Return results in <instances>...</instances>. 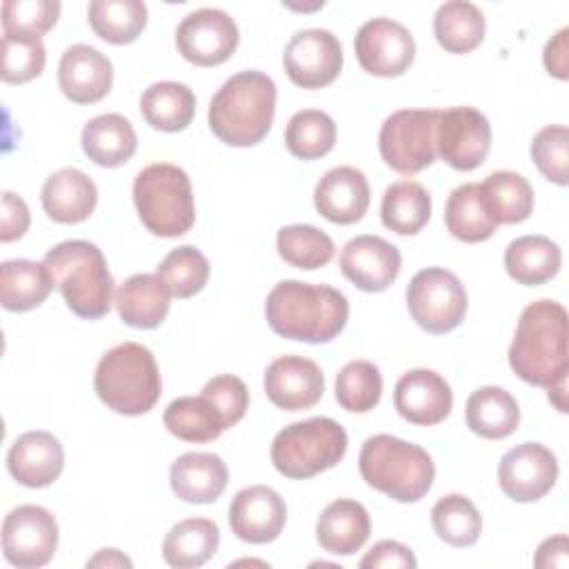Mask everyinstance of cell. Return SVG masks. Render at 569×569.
Segmentation results:
<instances>
[{"label":"cell","mask_w":569,"mask_h":569,"mask_svg":"<svg viewBox=\"0 0 569 569\" xmlns=\"http://www.w3.org/2000/svg\"><path fill=\"white\" fill-rule=\"evenodd\" d=\"M111 60L89 44H71L58 64V84L64 98L76 104H91L111 91Z\"/></svg>","instance_id":"cell-22"},{"label":"cell","mask_w":569,"mask_h":569,"mask_svg":"<svg viewBox=\"0 0 569 569\" xmlns=\"http://www.w3.org/2000/svg\"><path fill=\"white\" fill-rule=\"evenodd\" d=\"M284 144L300 160H318L336 144V122L320 109H302L289 118Z\"/></svg>","instance_id":"cell-40"},{"label":"cell","mask_w":569,"mask_h":569,"mask_svg":"<svg viewBox=\"0 0 569 569\" xmlns=\"http://www.w3.org/2000/svg\"><path fill=\"white\" fill-rule=\"evenodd\" d=\"M569 29L562 27L547 44H545V53H542V62H545V69L558 78V80H567L569 76Z\"/></svg>","instance_id":"cell-51"},{"label":"cell","mask_w":569,"mask_h":569,"mask_svg":"<svg viewBox=\"0 0 569 569\" xmlns=\"http://www.w3.org/2000/svg\"><path fill=\"white\" fill-rule=\"evenodd\" d=\"M407 307L420 329L442 336L465 320L467 289L453 271L427 267L409 280Z\"/></svg>","instance_id":"cell-10"},{"label":"cell","mask_w":569,"mask_h":569,"mask_svg":"<svg viewBox=\"0 0 569 569\" xmlns=\"http://www.w3.org/2000/svg\"><path fill=\"white\" fill-rule=\"evenodd\" d=\"M280 258L298 269H320L333 258V240L313 224H287L276 236Z\"/></svg>","instance_id":"cell-42"},{"label":"cell","mask_w":569,"mask_h":569,"mask_svg":"<svg viewBox=\"0 0 569 569\" xmlns=\"http://www.w3.org/2000/svg\"><path fill=\"white\" fill-rule=\"evenodd\" d=\"M47 62V49L38 36L2 33L0 78L9 84H24L38 78Z\"/></svg>","instance_id":"cell-45"},{"label":"cell","mask_w":569,"mask_h":569,"mask_svg":"<svg viewBox=\"0 0 569 569\" xmlns=\"http://www.w3.org/2000/svg\"><path fill=\"white\" fill-rule=\"evenodd\" d=\"M287 522V505L280 493L264 485L240 489L229 505L231 531L251 545L276 540Z\"/></svg>","instance_id":"cell-18"},{"label":"cell","mask_w":569,"mask_h":569,"mask_svg":"<svg viewBox=\"0 0 569 569\" xmlns=\"http://www.w3.org/2000/svg\"><path fill=\"white\" fill-rule=\"evenodd\" d=\"M264 313L278 336L320 345L333 340L345 329L349 302L345 293L329 284L282 280L269 291Z\"/></svg>","instance_id":"cell-1"},{"label":"cell","mask_w":569,"mask_h":569,"mask_svg":"<svg viewBox=\"0 0 569 569\" xmlns=\"http://www.w3.org/2000/svg\"><path fill=\"white\" fill-rule=\"evenodd\" d=\"M82 151L98 167H120L136 153L138 138L131 122L120 113H102L91 118L80 136Z\"/></svg>","instance_id":"cell-28"},{"label":"cell","mask_w":569,"mask_h":569,"mask_svg":"<svg viewBox=\"0 0 569 569\" xmlns=\"http://www.w3.org/2000/svg\"><path fill=\"white\" fill-rule=\"evenodd\" d=\"M53 282L44 262L4 260L0 264V302L7 311H29L40 307L51 293Z\"/></svg>","instance_id":"cell-33"},{"label":"cell","mask_w":569,"mask_h":569,"mask_svg":"<svg viewBox=\"0 0 569 569\" xmlns=\"http://www.w3.org/2000/svg\"><path fill=\"white\" fill-rule=\"evenodd\" d=\"M565 396H567V382H558V385L549 387V400L556 405V409H558L560 413L567 411V400H565Z\"/></svg>","instance_id":"cell-54"},{"label":"cell","mask_w":569,"mask_h":569,"mask_svg":"<svg viewBox=\"0 0 569 569\" xmlns=\"http://www.w3.org/2000/svg\"><path fill=\"white\" fill-rule=\"evenodd\" d=\"M438 156L458 171L480 167L491 149V124L473 107H451L440 111L436 133Z\"/></svg>","instance_id":"cell-14"},{"label":"cell","mask_w":569,"mask_h":569,"mask_svg":"<svg viewBox=\"0 0 569 569\" xmlns=\"http://www.w3.org/2000/svg\"><path fill=\"white\" fill-rule=\"evenodd\" d=\"M133 202L142 224L160 238H178L196 222L191 180L169 162L149 164L136 176Z\"/></svg>","instance_id":"cell-7"},{"label":"cell","mask_w":569,"mask_h":569,"mask_svg":"<svg viewBox=\"0 0 569 569\" xmlns=\"http://www.w3.org/2000/svg\"><path fill=\"white\" fill-rule=\"evenodd\" d=\"M369 182L356 167L329 169L313 189L316 211L333 224H353L369 209Z\"/></svg>","instance_id":"cell-23"},{"label":"cell","mask_w":569,"mask_h":569,"mask_svg":"<svg viewBox=\"0 0 569 569\" xmlns=\"http://www.w3.org/2000/svg\"><path fill=\"white\" fill-rule=\"evenodd\" d=\"M567 551H569V540L565 533H558L553 538H547L545 542H540L533 565L540 569H549V567H567Z\"/></svg>","instance_id":"cell-52"},{"label":"cell","mask_w":569,"mask_h":569,"mask_svg":"<svg viewBox=\"0 0 569 569\" xmlns=\"http://www.w3.org/2000/svg\"><path fill=\"white\" fill-rule=\"evenodd\" d=\"M220 545V529L209 518H187L169 529L162 540V556L169 567L193 569L204 565Z\"/></svg>","instance_id":"cell-32"},{"label":"cell","mask_w":569,"mask_h":569,"mask_svg":"<svg viewBox=\"0 0 569 569\" xmlns=\"http://www.w3.org/2000/svg\"><path fill=\"white\" fill-rule=\"evenodd\" d=\"M371 533L369 511L349 498H338L325 507L316 522L318 545L333 556L356 553Z\"/></svg>","instance_id":"cell-27"},{"label":"cell","mask_w":569,"mask_h":569,"mask_svg":"<svg viewBox=\"0 0 569 569\" xmlns=\"http://www.w3.org/2000/svg\"><path fill=\"white\" fill-rule=\"evenodd\" d=\"M431 525L438 538L451 547H471L482 531L476 505L462 493L442 496L431 509Z\"/></svg>","instance_id":"cell-41"},{"label":"cell","mask_w":569,"mask_h":569,"mask_svg":"<svg viewBox=\"0 0 569 569\" xmlns=\"http://www.w3.org/2000/svg\"><path fill=\"white\" fill-rule=\"evenodd\" d=\"M87 567H127V569H131L133 562L118 549H100L93 558L87 560Z\"/></svg>","instance_id":"cell-53"},{"label":"cell","mask_w":569,"mask_h":569,"mask_svg":"<svg viewBox=\"0 0 569 569\" xmlns=\"http://www.w3.org/2000/svg\"><path fill=\"white\" fill-rule=\"evenodd\" d=\"M531 160L538 171L558 187L569 182V131L565 124H547L531 140Z\"/></svg>","instance_id":"cell-46"},{"label":"cell","mask_w":569,"mask_h":569,"mask_svg":"<svg viewBox=\"0 0 569 569\" xmlns=\"http://www.w3.org/2000/svg\"><path fill=\"white\" fill-rule=\"evenodd\" d=\"M353 49L360 67L378 78L402 76L416 58L411 31L391 18L367 20L356 33Z\"/></svg>","instance_id":"cell-13"},{"label":"cell","mask_w":569,"mask_h":569,"mask_svg":"<svg viewBox=\"0 0 569 569\" xmlns=\"http://www.w3.org/2000/svg\"><path fill=\"white\" fill-rule=\"evenodd\" d=\"M567 309L556 300H536L518 318L509 347L513 373L533 387L567 382Z\"/></svg>","instance_id":"cell-2"},{"label":"cell","mask_w":569,"mask_h":569,"mask_svg":"<svg viewBox=\"0 0 569 569\" xmlns=\"http://www.w3.org/2000/svg\"><path fill=\"white\" fill-rule=\"evenodd\" d=\"M562 264L560 247L547 236H520L505 249V269L511 280L538 287L551 280Z\"/></svg>","instance_id":"cell-29"},{"label":"cell","mask_w":569,"mask_h":569,"mask_svg":"<svg viewBox=\"0 0 569 569\" xmlns=\"http://www.w3.org/2000/svg\"><path fill=\"white\" fill-rule=\"evenodd\" d=\"M267 398L284 411L311 409L325 393L320 367L302 356H280L264 371Z\"/></svg>","instance_id":"cell-20"},{"label":"cell","mask_w":569,"mask_h":569,"mask_svg":"<svg viewBox=\"0 0 569 569\" xmlns=\"http://www.w3.org/2000/svg\"><path fill=\"white\" fill-rule=\"evenodd\" d=\"M31 216H29V207L27 202L11 193V191H2V222H0V240L2 242H11L24 236V231L29 229Z\"/></svg>","instance_id":"cell-50"},{"label":"cell","mask_w":569,"mask_h":569,"mask_svg":"<svg viewBox=\"0 0 569 569\" xmlns=\"http://www.w3.org/2000/svg\"><path fill=\"white\" fill-rule=\"evenodd\" d=\"M382 396L380 369L369 360H351L336 376V400L351 413L371 411Z\"/></svg>","instance_id":"cell-43"},{"label":"cell","mask_w":569,"mask_h":569,"mask_svg":"<svg viewBox=\"0 0 569 569\" xmlns=\"http://www.w3.org/2000/svg\"><path fill=\"white\" fill-rule=\"evenodd\" d=\"M438 109H400L380 127V156L398 173L411 176L438 158Z\"/></svg>","instance_id":"cell-9"},{"label":"cell","mask_w":569,"mask_h":569,"mask_svg":"<svg viewBox=\"0 0 569 569\" xmlns=\"http://www.w3.org/2000/svg\"><path fill=\"white\" fill-rule=\"evenodd\" d=\"M171 291L158 273L127 278L113 296L120 320L136 329H156L169 313Z\"/></svg>","instance_id":"cell-26"},{"label":"cell","mask_w":569,"mask_h":569,"mask_svg":"<svg viewBox=\"0 0 569 569\" xmlns=\"http://www.w3.org/2000/svg\"><path fill=\"white\" fill-rule=\"evenodd\" d=\"M42 209L60 224H78L87 220L98 202L96 182L76 167H64L51 173L42 184Z\"/></svg>","instance_id":"cell-25"},{"label":"cell","mask_w":569,"mask_h":569,"mask_svg":"<svg viewBox=\"0 0 569 569\" xmlns=\"http://www.w3.org/2000/svg\"><path fill=\"white\" fill-rule=\"evenodd\" d=\"M485 207L496 224H516L533 211V189L516 171H493L480 182Z\"/></svg>","instance_id":"cell-34"},{"label":"cell","mask_w":569,"mask_h":569,"mask_svg":"<svg viewBox=\"0 0 569 569\" xmlns=\"http://www.w3.org/2000/svg\"><path fill=\"white\" fill-rule=\"evenodd\" d=\"M433 36L449 53H469L485 38V16L469 0H449L436 9Z\"/></svg>","instance_id":"cell-36"},{"label":"cell","mask_w":569,"mask_h":569,"mask_svg":"<svg viewBox=\"0 0 569 569\" xmlns=\"http://www.w3.org/2000/svg\"><path fill=\"white\" fill-rule=\"evenodd\" d=\"M362 480L396 502H418L433 485L431 456L413 442L389 433L365 440L358 458Z\"/></svg>","instance_id":"cell-5"},{"label":"cell","mask_w":569,"mask_h":569,"mask_svg":"<svg viewBox=\"0 0 569 569\" xmlns=\"http://www.w3.org/2000/svg\"><path fill=\"white\" fill-rule=\"evenodd\" d=\"M93 387L111 411L142 416L158 402L162 380L156 358L144 345L120 342L100 358Z\"/></svg>","instance_id":"cell-6"},{"label":"cell","mask_w":569,"mask_h":569,"mask_svg":"<svg viewBox=\"0 0 569 569\" xmlns=\"http://www.w3.org/2000/svg\"><path fill=\"white\" fill-rule=\"evenodd\" d=\"M200 396H204L216 407V411L222 416L227 429L233 427L236 422H240L249 407L247 385L238 376H231V373L213 376L202 387Z\"/></svg>","instance_id":"cell-48"},{"label":"cell","mask_w":569,"mask_h":569,"mask_svg":"<svg viewBox=\"0 0 569 569\" xmlns=\"http://www.w3.org/2000/svg\"><path fill=\"white\" fill-rule=\"evenodd\" d=\"M418 562H416V556L409 547H405L402 542L398 540H380L376 542L367 553L365 558L360 560V567L367 569V567H373V569H413Z\"/></svg>","instance_id":"cell-49"},{"label":"cell","mask_w":569,"mask_h":569,"mask_svg":"<svg viewBox=\"0 0 569 569\" xmlns=\"http://www.w3.org/2000/svg\"><path fill=\"white\" fill-rule=\"evenodd\" d=\"M558 480V460L540 442H522L509 449L498 465V485L516 502L540 500Z\"/></svg>","instance_id":"cell-16"},{"label":"cell","mask_w":569,"mask_h":569,"mask_svg":"<svg viewBox=\"0 0 569 569\" xmlns=\"http://www.w3.org/2000/svg\"><path fill=\"white\" fill-rule=\"evenodd\" d=\"M87 18L104 42L129 44L147 27V4L140 0H93L89 2Z\"/></svg>","instance_id":"cell-39"},{"label":"cell","mask_w":569,"mask_h":569,"mask_svg":"<svg viewBox=\"0 0 569 569\" xmlns=\"http://www.w3.org/2000/svg\"><path fill=\"white\" fill-rule=\"evenodd\" d=\"M276 82L256 69L231 76L209 102V129L229 147L264 140L276 113Z\"/></svg>","instance_id":"cell-3"},{"label":"cell","mask_w":569,"mask_h":569,"mask_svg":"<svg viewBox=\"0 0 569 569\" xmlns=\"http://www.w3.org/2000/svg\"><path fill=\"white\" fill-rule=\"evenodd\" d=\"M400 251L380 236H356L340 253V271L360 291H385L400 273Z\"/></svg>","instance_id":"cell-17"},{"label":"cell","mask_w":569,"mask_h":569,"mask_svg":"<svg viewBox=\"0 0 569 569\" xmlns=\"http://www.w3.org/2000/svg\"><path fill=\"white\" fill-rule=\"evenodd\" d=\"M58 549V522L40 505H20L2 522V553L18 569L44 567Z\"/></svg>","instance_id":"cell-11"},{"label":"cell","mask_w":569,"mask_h":569,"mask_svg":"<svg viewBox=\"0 0 569 569\" xmlns=\"http://www.w3.org/2000/svg\"><path fill=\"white\" fill-rule=\"evenodd\" d=\"M64 467V449L49 431H27L13 440L7 453L11 478L29 489L53 485Z\"/></svg>","instance_id":"cell-21"},{"label":"cell","mask_w":569,"mask_h":569,"mask_svg":"<svg viewBox=\"0 0 569 569\" xmlns=\"http://www.w3.org/2000/svg\"><path fill=\"white\" fill-rule=\"evenodd\" d=\"M156 273L169 287L173 298H191L204 289L209 280V260L191 244H182L167 253Z\"/></svg>","instance_id":"cell-44"},{"label":"cell","mask_w":569,"mask_h":569,"mask_svg":"<svg viewBox=\"0 0 569 569\" xmlns=\"http://www.w3.org/2000/svg\"><path fill=\"white\" fill-rule=\"evenodd\" d=\"M347 431L325 416L287 425L271 442V462L278 473L305 480L336 467L347 453Z\"/></svg>","instance_id":"cell-8"},{"label":"cell","mask_w":569,"mask_h":569,"mask_svg":"<svg viewBox=\"0 0 569 569\" xmlns=\"http://www.w3.org/2000/svg\"><path fill=\"white\" fill-rule=\"evenodd\" d=\"M240 33L236 20L213 7H202L187 13L176 29V47L184 60L198 67H216L227 62L236 47Z\"/></svg>","instance_id":"cell-12"},{"label":"cell","mask_w":569,"mask_h":569,"mask_svg":"<svg viewBox=\"0 0 569 569\" xmlns=\"http://www.w3.org/2000/svg\"><path fill=\"white\" fill-rule=\"evenodd\" d=\"M229 480V469L218 453L189 451L173 460L169 469L171 491L191 505L216 502Z\"/></svg>","instance_id":"cell-24"},{"label":"cell","mask_w":569,"mask_h":569,"mask_svg":"<svg viewBox=\"0 0 569 569\" xmlns=\"http://www.w3.org/2000/svg\"><path fill=\"white\" fill-rule=\"evenodd\" d=\"M467 427L487 440H502L518 429L520 409L516 398L502 387H480L467 398Z\"/></svg>","instance_id":"cell-30"},{"label":"cell","mask_w":569,"mask_h":569,"mask_svg":"<svg viewBox=\"0 0 569 569\" xmlns=\"http://www.w3.org/2000/svg\"><path fill=\"white\" fill-rule=\"evenodd\" d=\"M60 16V2L53 0H4L2 2V33H47Z\"/></svg>","instance_id":"cell-47"},{"label":"cell","mask_w":569,"mask_h":569,"mask_svg":"<svg viewBox=\"0 0 569 569\" xmlns=\"http://www.w3.org/2000/svg\"><path fill=\"white\" fill-rule=\"evenodd\" d=\"M445 224L449 233L462 242H482L493 236L498 224L485 207L478 182H465L449 193Z\"/></svg>","instance_id":"cell-37"},{"label":"cell","mask_w":569,"mask_h":569,"mask_svg":"<svg viewBox=\"0 0 569 569\" xmlns=\"http://www.w3.org/2000/svg\"><path fill=\"white\" fill-rule=\"evenodd\" d=\"M380 218L387 229L400 236H413L431 218V196L416 180H398L382 193Z\"/></svg>","instance_id":"cell-35"},{"label":"cell","mask_w":569,"mask_h":569,"mask_svg":"<svg viewBox=\"0 0 569 569\" xmlns=\"http://www.w3.org/2000/svg\"><path fill=\"white\" fill-rule=\"evenodd\" d=\"M282 64L289 80L302 89L331 84L342 69L340 40L329 29H302L284 47Z\"/></svg>","instance_id":"cell-15"},{"label":"cell","mask_w":569,"mask_h":569,"mask_svg":"<svg viewBox=\"0 0 569 569\" xmlns=\"http://www.w3.org/2000/svg\"><path fill=\"white\" fill-rule=\"evenodd\" d=\"M162 420L167 431L184 442H211L227 429L222 416L204 396L171 400Z\"/></svg>","instance_id":"cell-38"},{"label":"cell","mask_w":569,"mask_h":569,"mask_svg":"<svg viewBox=\"0 0 569 569\" xmlns=\"http://www.w3.org/2000/svg\"><path fill=\"white\" fill-rule=\"evenodd\" d=\"M53 287L62 293L67 307L84 318L98 320L109 313L113 298V278L102 251L89 240H64L51 247L44 258Z\"/></svg>","instance_id":"cell-4"},{"label":"cell","mask_w":569,"mask_h":569,"mask_svg":"<svg viewBox=\"0 0 569 569\" xmlns=\"http://www.w3.org/2000/svg\"><path fill=\"white\" fill-rule=\"evenodd\" d=\"M140 113L144 122L158 131H182L193 120L196 96L182 82H153L140 96Z\"/></svg>","instance_id":"cell-31"},{"label":"cell","mask_w":569,"mask_h":569,"mask_svg":"<svg viewBox=\"0 0 569 569\" xmlns=\"http://www.w3.org/2000/svg\"><path fill=\"white\" fill-rule=\"evenodd\" d=\"M393 407L407 422L431 427L449 416L453 393L449 382L438 371L411 369L396 382Z\"/></svg>","instance_id":"cell-19"}]
</instances>
